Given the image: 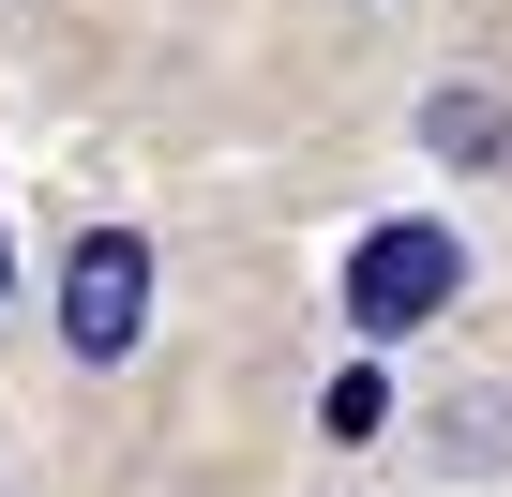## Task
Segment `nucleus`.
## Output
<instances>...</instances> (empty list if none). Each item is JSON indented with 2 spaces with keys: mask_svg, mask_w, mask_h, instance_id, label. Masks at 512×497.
Returning <instances> with one entry per match:
<instances>
[{
  "mask_svg": "<svg viewBox=\"0 0 512 497\" xmlns=\"http://www.w3.org/2000/svg\"><path fill=\"white\" fill-rule=\"evenodd\" d=\"M136 332H151V241L136 226H91L76 272H61V347L76 362H136Z\"/></svg>",
  "mask_w": 512,
  "mask_h": 497,
  "instance_id": "f257e3e1",
  "label": "nucleus"
},
{
  "mask_svg": "<svg viewBox=\"0 0 512 497\" xmlns=\"http://www.w3.org/2000/svg\"><path fill=\"white\" fill-rule=\"evenodd\" d=\"M452 287H467L452 226H377L362 257H347V317H362V332H422V317H437Z\"/></svg>",
  "mask_w": 512,
  "mask_h": 497,
  "instance_id": "f03ea898",
  "label": "nucleus"
},
{
  "mask_svg": "<svg viewBox=\"0 0 512 497\" xmlns=\"http://www.w3.org/2000/svg\"><path fill=\"white\" fill-rule=\"evenodd\" d=\"M422 136H437V166H497V151H512V121H497L482 91H422Z\"/></svg>",
  "mask_w": 512,
  "mask_h": 497,
  "instance_id": "7ed1b4c3",
  "label": "nucleus"
}]
</instances>
